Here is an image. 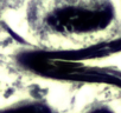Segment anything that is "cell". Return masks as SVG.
<instances>
[{
  "mask_svg": "<svg viewBox=\"0 0 121 113\" xmlns=\"http://www.w3.org/2000/svg\"><path fill=\"white\" fill-rule=\"evenodd\" d=\"M117 17L120 21V38H121V0H120V8H117Z\"/></svg>",
  "mask_w": 121,
  "mask_h": 113,
  "instance_id": "obj_4",
  "label": "cell"
},
{
  "mask_svg": "<svg viewBox=\"0 0 121 113\" xmlns=\"http://www.w3.org/2000/svg\"><path fill=\"white\" fill-rule=\"evenodd\" d=\"M29 24L31 39L53 49L87 48L120 38L113 0H38Z\"/></svg>",
  "mask_w": 121,
  "mask_h": 113,
  "instance_id": "obj_1",
  "label": "cell"
},
{
  "mask_svg": "<svg viewBox=\"0 0 121 113\" xmlns=\"http://www.w3.org/2000/svg\"><path fill=\"white\" fill-rule=\"evenodd\" d=\"M0 113H55V111L44 101L23 100L3 107L0 109Z\"/></svg>",
  "mask_w": 121,
  "mask_h": 113,
  "instance_id": "obj_2",
  "label": "cell"
},
{
  "mask_svg": "<svg viewBox=\"0 0 121 113\" xmlns=\"http://www.w3.org/2000/svg\"><path fill=\"white\" fill-rule=\"evenodd\" d=\"M83 113H121V94L94 102L88 106Z\"/></svg>",
  "mask_w": 121,
  "mask_h": 113,
  "instance_id": "obj_3",
  "label": "cell"
},
{
  "mask_svg": "<svg viewBox=\"0 0 121 113\" xmlns=\"http://www.w3.org/2000/svg\"><path fill=\"white\" fill-rule=\"evenodd\" d=\"M1 88H3V83H1V77H0V93H1Z\"/></svg>",
  "mask_w": 121,
  "mask_h": 113,
  "instance_id": "obj_5",
  "label": "cell"
}]
</instances>
